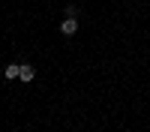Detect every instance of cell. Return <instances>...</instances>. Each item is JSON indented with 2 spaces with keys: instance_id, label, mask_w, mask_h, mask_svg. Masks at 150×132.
Wrapping results in <instances>:
<instances>
[{
  "instance_id": "3",
  "label": "cell",
  "mask_w": 150,
  "mask_h": 132,
  "mask_svg": "<svg viewBox=\"0 0 150 132\" xmlns=\"http://www.w3.org/2000/svg\"><path fill=\"white\" fill-rule=\"evenodd\" d=\"M3 75H6L9 81H12V78H18V66H15V63H12V66H6V72H3Z\"/></svg>"
},
{
  "instance_id": "1",
  "label": "cell",
  "mask_w": 150,
  "mask_h": 132,
  "mask_svg": "<svg viewBox=\"0 0 150 132\" xmlns=\"http://www.w3.org/2000/svg\"><path fill=\"white\" fill-rule=\"evenodd\" d=\"M60 33H63V36H75V33H78V21H75V18H63V21H60Z\"/></svg>"
},
{
  "instance_id": "4",
  "label": "cell",
  "mask_w": 150,
  "mask_h": 132,
  "mask_svg": "<svg viewBox=\"0 0 150 132\" xmlns=\"http://www.w3.org/2000/svg\"><path fill=\"white\" fill-rule=\"evenodd\" d=\"M78 15V6H66V18H75Z\"/></svg>"
},
{
  "instance_id": "2",
  "label": "cell",
  "mask_w": 150,
  "mask_h": 132,
  "mask_svg": "<svg viewBox=\"0 0 150 132\" xmlns=\"http://www.w3.org/2000/svg\"><path fill=\"white\" fill-rule=\"evenodd\" d=\"M33 78H36V69H33V66H27V63H24V66H18V81L30 84Z\"/></svg>"
}]
</instances>
